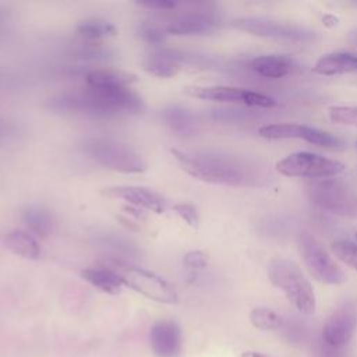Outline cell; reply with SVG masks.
<instances>
[{
  "label": "cell",
  "instance_id": "36",
  "mask_svg": "<svg viewBox=\"0 0 357 357\" xmlns=\"http://www.w3.org/2000/svg\"><path fill=\"white\" fill-rule=\"evenodd\" d=\"M8 28H10V20L7 14L3 10H0V39L8 32Z\"/></svg>",
  "mask_w": 357,
  "mask_h": 357
},
{
  "label": "cell",
  "instance_id": "13",
  "mask_svg": "<svg viewBox=\"0 0 357 357\" xmlns=\"http://www.w3.org/2000/svg\"><path fill=\"white\" fill-rule=\"evenodd\" d=\"M149 343L158 357H177L181 350L180 326L170 319L155 322L151 328Z\"/></svg>",
  "mask_w": 357,
  "mask_h": 357
},
{
  "label": "cell",
  "instance_id": "30",
  "mask_svg": "<svg viewBox=\"0 0 357 357\" xmlns=\"http://www.w3.org/2000/svg\"><path fill=\"white\" fill-rule=\"evenodd\" d=\"M332 123L342 126L357 127V107L353 106H332L328 109Z\"/></svg>",
  "mask_w": 357,
  "mask_h": 357
},
{
  "label": "cell",
  "instance_id": "37",
  "mask_svg": "<svg viewBox=\"0 0 357 357\" xmlns=\"http://www.w3.org/2000/svg\"><path fill=\"white\" fill-rule=\"evenodd\" d=\"M241 357H269V356L259 351H245L241 354Z\"/></svg>",
  "mask_w": 357,
  "mask_h": 357
},
{
  "label": "cell",
  "instance_id": "15",
  "mask_svg": "<svg viewBox=\"0 0 357 357\" xmlns=\"http://www.w3.org/2000/svg\"><path fill=\"white\" fill-rule=\"evenodd\" d=\"M93 240L99 248L109 252L114 259H119L120 262L137 258L139 255V250L137 244L120 234L103 231V233H98Z\"/></svg>",
  "mask_w": 357,
  "mask_h": 357
},
{
  "label": "cell",
  "instance_id": "8",
  "mask_svg": "<svg viewBox=\"0 0 357 357\" xmlns=\"http://www.w3.org/2000/svg\"><path fill=\"white\" fill-rule=\"evenodd\" d=\"M120 275L126 286L131 287L134 291L145 296L146 298L166 304L176 303L178 298L176 289L166 279L152 271L123 264Z\"/></svg>",
  "mask_w": 357,
  "mask_h": 357
},
{
  "label": "cell",
  "instance_id": "22",
  "mask_svg": "<svg viewBox=\"0 0 357 357\" xmlns=\"http://www.w3.org/2000/svg\"><path fill=\"white\" fill-rule=\"evenodd\" d=\"M244 92L245 89L234 88V86H223V85L187 88V93L194 98H198L202 100L220 102V103H244Z\"/></svg>",
  "mask_w": 357,
  "mask_h": 357
},
{
  "label": "cell",
  "instance_id": "24",
  "mask_svg": "<svg viewBox=\"0 0 357 357\" xmlns=\"http://www.w3.org/2000/svg\"><path fill=\"white\" fill-rule=\"evenodd\" d=\"M75 31L86 40H100L117 33L116 26L112 22L102 18L82 20L75 25Z\"/></svg>",
  "mask_w": 357,
  "mask_h": 357
},
{
  "label": "cell",
  "instance_id": "26",
  "mask_svg": "<svg viewBox=\"0 0 357 357\" xmlns=\"http://www.w3.org/2000/svg\"><path fill=\"white\" fill-rule=\"evenodd\" d=\"M250 322L261 331H276L283 326V318L271 308L257 307L250 312Z\"/></svg>",
  "mask_w": 357,
  "mask_h": 357
},
{
  "label": "cell",
  "instance_id": "18",
  "mask_svg": "<svg viewBox=\"0 0 357 357\" xmlns=\"http://www.w3.org/2000/svg\"><path fill=\"white\" fill-rule=\"evenodd\" d=\"M312 71L321 75H339L357 71V56L351 53H328L317 60Z\"/></svg>",
  "mask_w": 357,
  "mask_h": 357
},
{
  "label": "cell",
  "instance_id": "29",
  "mask_svg": "<svg viewBox=\"0 0 357 357\" xmlns=\"http://www.w3.org/2000/svg\"><path fill=\"white\" fill-rule=\"evenodd\" d=\"M332 252L337 259L357 271V243L347 241V240H339L332 243L331 245Z\"/></svg>",
  "mask_w": 357,
  "mask_h": 357
},
{
  "label": "cell",
  "instance_id": "1",
  "mask_svg": "<svg viewBox=\"0 0 357 357\" xmlns=\"http://www.w3.org/2000/svg\"><path fill=\"white\" fill-rule=\"evenodd\" d=\"M46 107L64 116L114 119L138 114L145 109V105L142 98L131 88L100 89L85 86L50 96L46 100Z\"/></svg>",
  "mask_w": 357,
  "mask_h": 357
},
{
  "label": "cell",
  "instance_id": "38",
  "mask_svg": "<svg viewBox=\"0 0 357 357\" xmlns=\"http://www.w3.org/2000/svg\"><path fill=\"white\" fill-rule=\"evenodd\" d=\"M356 238H357V233H356Z\"/></svg>",
  "mask_w": 357,
  "mask_h": 357
},
{
  "label": "cell",
  "instance_id": "19",
  "mask_svg": "<svg viewBox=\"0 0 357 357\" xmlns=\"http://www.w3.org/2000/svg\"><path fill=\"white\" fill-rule=\"evenodd\" d=\"M81 276L85 282H88L93 287L109 294L119 293L124 286L120 272L113 271L110 268H105V266L86 268L81 272Z\"/></svg>",
  "mask_w": 357,
  "mask_h": 357
},
{
  "label": "cell",
  "instance_id": "9",
  "mask_svg": "<svg viewBox=\"0 0 357 357\" xmlns=\"http://www.w3.org/2000/svg\"><path fill=\"white\" fill-rule=\"evenodd\" d=\"M167 35L176 36H194L204 35L215 31L219 20L208 4H192L191 8L173 15L169 22L163 24Z\"/></svg>",
  "mask_w": 357,
  "mask_h": 357
},
{
  "label": "cell",
  "instance_id": "16",
  "mask_svg": "<svg viewBox=\"0 0 357 357\" xmlns=\"http://www.w3.org/2000/svg\"><path fill=\"white\" fill-rule=\"evenodd\" d=\"M85 84L91 88L100 89H120V88H131L134 82V77L120 70L112 68H93L85 73Z\"/></svg>",
  "mask_w": 357,
  "mask_h": 357
},
{
  "label": "cell",
  "instance_id": "27",
  "mask_svg": "<svg viewBox=\"0 0 357 357\" xmlns=\"http://www.w3.org/2000/svg\"><path fill=\"white\" fill-rule=\"evenodd\" d=\"M301 139H304L310 144H314L317 146L328 148V149H342L343 148V142L337 137L332 135L328 131H322L319 128L310 127V126H305V124L303 127Z\"/></svg>",
  "mask_w": 357,
  "mask_h": 357
},
{
  "label": "cell",
  "instance_id": "2",
  "mask_svg": "<svg viewBox=\"0 0 357 357\" xmlns=\"http://www.w3.org/2000/svg\"><path fill=\"white\" fill-rule=\"evenodd\" d=\"M172 155L185 173L206 183L244 185L251 178L240 160L226 155L181 149H172Z\"/></svg>",
  "mask_w": 357,
  "mask_h": 357
},
{
  "label": "cell",
  "instance_id": "3",
  "mask_svg": "<svg viewBox=\"0 0 357 357\" xmlns=\"http://www.w3.org/2000/svg\"><path fill=\"white\" fill-rule=\"evenodd\" d=\"M268 276L297 311L305 315L314 314L317 307L314 289L294 261L280 257L271 259Z\"/></svg>",
  "mask_w": 357,
  "mask_h": 357
},
{
  "label": "cell",
  "instance_id": "21",
  "mask_svg": "<svg viewBox=\"0 0 357 357\" xmlns=\"http://www.w3.org/2000/svg\"><path fill=\"white\" fill-rule=\"evenodd\" d=\"M4 245L13 254L26 259H38L42 254L40 244L36 240V236L26 230L8 231L4 237Z\"/></svg>",
  "mask_w": 357,
  "mask_h": 357
},
{
  "label": "cell",
  "instance_id": "23",
  "mask_svg": "<svg viewBox=\"0 0 357 357\" xmlns=\"http://www.w3.org/2000/svg\"><path fill=\"white\" fill-rule=\"evenodd\" d=\"M251 67L257 74L265 78L276 79L290 74L293 70V63L286 56L269 54V56L255 57L251 63Z\"/></svg>",
  "mask_w": 357,
  "mask_h": 357
},
{
  "label": "cell",
  "instance_id": "6",
  "mask_svg": "<svg viewBox=\"0 0 357 357\" xmlns=\"http://www.w3.org/2000/svg\"><path fill=\"white\" fill-rule=\"evenodd\" d=\"M298 251L308 272L326 284H342L346 282L343 269L328 254L319 240L308 231L298 234Z\"/></svg>",
  "mask_w": 357,
  "mask_h": 357
},
{
  "label": "cell",
  "instance_id": "12",
  "mask_svg": "<svg viewBox=\"0 0 357 357\" xmlns=\"http://www.w3.org/2000/svg\"><path fill=\"white\" fill-rule=\"evenodd\" d=\"M103 194L109 198L123 199L124 202L142 208L146 211H152L155 213H162L166 211V199L156 191L141 187V185H113L105 188Z\"/></svg>",
  "mask_w": 357,
  "mask_h": 357
},
{
  "label": "cell",
  "instance_id": "28",
  "mask_svg": "<svg viewBox=\"0 0 357 357\" xmlns=\"http://www.w3.org/2000/svg\"><path fill=\"white\" fill-rule=\"evenodd\" d=\"M138 35L148 43L159 45V43L165 42L167 32H166L163 24L148 20V21H141L138 24Z\"/></svg>",
  "mask_w": 357,
  "mask_h": 357
},
{
  "label": "cell",
  "instance_id": "7",
  "mask_svg": "<svg viewBox=\"0 0 357 357\" xmlns=\"http://www.w3.org/2000/svg\"><path fill=\"white\" fill-rule=\"evenodd\" d=\"M276 170L287 177L328 178L344 172V165L339 160L328 159L311 152H294L276 163Z\"/></svg>",
  "mask_w": 357,
  "mask_h": 357
},
{
  "label": "cell",
  "instance_id": "10",
  "mask_svg": "<svg viewBox=\"0 0 357 357\" xmlns=\"http://www.w3.org/2000/svg\"><path fill=\"white\" fill-rule=\"evenodd\" d=\"M357 328V308L347 303L337 307L325 321L321 339L333 347H346Z\"/></svg>",
  "mask_w": 357,
  "mask_h": 357
},
{
  "label": "cell",
  "instance_id": "33",
  "mask_svg": "<svg viewBox=\"0 0 357 357\" xmlns=\"http://www.w3.org/2000/svg\"><path fill=\"white\" fill-rule=\"evenodd\" d=\"M174 212L190 226H197L198 225V212L197 208L192 204L188 202H180L173 206Z\"/></svg>",
  "mask_w": 357,
  "mask_h": 357
},
{
  "label": "cell",
  "instance_id": "4",
  "mask_svg": "<svg viewBox=\"0 0 357 357\" xmlns=\"http://www.w3.org/2000/svg\"><path fill=\"white\" fill-rule=\"evenodd\" d=\"M82 151L99 166L119 173L137 174L146 169L144 158L128 144L119 139L105 137L88 138L82 144Z\"/></svg>",
  "mask_w": 357,
  "mask_h": 357
},
{
  "label": "cell",
  "instance_id": "5",
  "mask_svg": "<svg viewBox=\"0 0 357 357\" xmlns=\"http://www.w3.org/2000/svg\"><path fill=\"white\" fill-rule=\"evenodd\" d=\"M310 199L335 215L357 218V191L337 178H321L307 185Z\"/></svg>",
  "mask_w": 357,
  "mask_h": 357
},
{
  "label": "cell",
  "instance_id": "11",
  "mask_svg": "<svg viewBox=\"0 0 357 357\" xmlns=\"http://www.w3.org/2000/svg\"><path fill=\"white\" fill-rule=\"evenodd\" d=\"M231 25L238 29L258 36L266 38H280V39H301L305 33L290 24L266 20L261 17H240L231 21Z\"/></svg>",
  "mask_w": 357,
  "mask_h": 357
},
{
  "label": "cell",
  "instance_id": "20",
  "mask_svg": "<svg viewBox=\"0 0 357 357\" xmlns=\"http://www.w3.org/2000/svg\"><path fill=\"white\" fill-rule=\"evenodd\" d=\"M163 123L177 135L188 137L197 130V121L194 114L180 105H170L160 113Z\"/></svg>",
  "mask_w": 357,
  "mask_h": 357
},
{
  "label": "cell",
  "instance_id": "25",
  "mask_svg": "<svg viewBox=\"0 0 357 357\" xmlns=\"http://www.w3.org/2000/svg\"><path fill=\"white\" fill-rule=\"evenodd\" d=\"M304 124L298 123H273L258 128V134L266 139H286V138H300Z\"/></svg>",
  "mask_w": 357,
  "mask_h": 357
},
{
  "label": "cell",
  "instance_id": "35",
  "mask_svg": "<svg viewBox=\"0 0 357 357\" xmlns=\"http://www.w3.org/2000/svg\"><path fill=\"white\" fill-rule=\"evenodd\" d=\"M138 6L145 7L148 10H156V11H173L180 4L173 0H145V1H138Z\"/></svg>",
  "mask_w": 357,
  "mask_h": 357
},
{
  "label": "cell",
  "instance_id": "17",
  "mask_svg": "<svg viewBox=\"0 0 357 357\" xmlns=\"http://www.w3.org/2000/svg\"><path fill=\"white\" fill-rule=\"evenodd\" d=\"M21 219L29 233L36 237H47L54 229V218L52 212L38 204L26 205L21 212Z\"/></svg>",
  "mask_w": 357,
  "mask_h": 357
},
{
  "label": "cell",
  "instance_id": "32",
  "mask_svg": "<svg viewBox=\"0 0 357 357\" xmlns=\"http://www.w3.org/2000/svg\"><path fill=\"white\" fill-rule=\"evenodd\" d=\"M184 266L188 269V271H201L208 264V255L199 250H194V251H190L184 255Z\"/></svg>",
  "mask_w": 357,
  "mask_h": 357
},
{
  "label": "cell",
  "instance_id": "34",
  "mask_svg": "<svg viewBox=\"0 0 357 357\" xmlns=\"http://www.w3.org/2000/svg\"><path fill=\"white\" fill-rule=\"evenodd\" d=\"M314 356L315 357H347V353L344 351V347H333L325 343L322 339L315 344L314 347Z\"/></svg>",
  "mask_w": 357,
  "mask_h": 357
},
{
  "label": "cell",
  "instance_id": "14",
  "mask_svg": "<svg viewBox=\"0 0 357 357\" xmlns=\"http://www.w3.org/2000/svg\"><path fill=\"white\" fill-rule=\"evenodd\" d=\"M185 63L184 53L172 49L158 50L151 53L144 60V70L159 78H172L178 74Z\"/></svg>",
  "mask_w": 357,
  "mask_h": 357
},
{
  "label": "cell",
  "instance_id": "31",
  "mask_svg": "<svg viewBox=\"0 0 357 357\" xmlns=\"http://www.w3.org/2000/svg\"><path fill=\"white\" fill-rule=\"evenodd\" d=\"M244 105L257 106V107H273L278 103L273 98H271L268 95L245 89V92H244Z\"/></svg>",
  "mask_w": 357,
  "mask_h": 357
}]
</instances>
